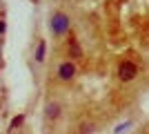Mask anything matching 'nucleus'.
I'll list each match as a JSON object with an SVG mask.
<instances>
[{
	"mask_svg": "<svg viewBox=\"0 0 149 134\" xmlns=\"http://www.w3.org/2000/svg\"><path fill=\"white\" fill-rule=\"evenodd\" d=\"M69 56H74V58H80V56H82L80 45L76 43V40H71V43H69Z\"/></svg>",
	"mask_w": 149,
	"mask_h": 134,
	"instance_id": "20e7f679",
	"label": "nucleus"
},
{
	"mask_svg": "<svg viewBox=\"0 0 149 134\" xmlns=\"http://www.w3.org/2000/svg\"><path fill=\"white\" fill-rule=\"evenodd\" d=\"M36 60H45V40L38 43V49H36Z\"/></svg>",
	"mask_w": 149,
	"mask_h": 134,
	"instance_id": "423d86ee",
	"label": "nucleus"
},
{
	"mask_svg": "<svg viewBox=\"0 0 149 134\" xmlns=\"http://www.w3.org/2000/svg\"><path fill=\"white\" fill-rule=\"evenodd\" d=\"M136 74H138L136 65H134V63H129V60H125V63L118 67V76H120V81H125V83L134 81V78H136Z\"/></svg>",
	"mask_w": 149,
	"mask_h": 134,
	"instance_id": "f257e3e1",
	"label": "nucleus"
},
{
	"mask_svg": "<svg viewBox=\"0 0 149 134\" xmlns=\"http://www.w3.org/2000/svg\"><path fill=\"white\" fill-rule=\"evenodd\" d=\"M60 114V107H58V105H47V116H49V119H56V116Z\"/></svg>",
	"mask_w": 149,
	"mask_h": 134,
	"instance_id": "39448f33",
	"label": "nucleus"
},
{
	"mask_svg": "<svg viewBox=\"0 0 149 134\" xmlns=\"http://www.w3.org/2000/svg\"><path fill=\"white\" fill-rule=\"evenodd\" d=\"M0 34H5V22L0 20Z\"/></svg>",
	"mask_w": 149,
	"mask_h": 134,
	"instance_id": "6e6552de",
	"label": "nucleus"
},
{
	"mask_svg": "<svg viewBox=\"0 0 149 134\" xmlns=\"http://www.w3.org/2000/svg\"><path fill=\"white\" fill-rule=\"evenodd\" d=\"M74 74H76V67H74L71 63H62L60 69H58V76H60L62 81H71V78H74Z\"/></svg>",
	"mask_w": 149,
	"mask_h": 134,
	"instance_id": "7ed1b4c3",
	"label": "nucleus"
},
{
	"mask_svg": "<svg viewBox=\"0 0 149 134\" xmlns=\"http://www.w3.org/2000/svg\"><path fill=\"white\" fill-rule=\"evenodd\" d=\"M69 29V18L65 13H56L54 18H51V32L54 34H65Z\"/></svg>",
	"mask_w": 149,
	"mask_h": 134,
	"instance_id": "f03ea898",
	"label": "nucleus"
},
{
	"mask_svg": "<svg viewBox=\"0 0 149 134\" xmlns=\"http://www.w3.org/2000/svg\"><path fill=\"white\" fill-rule=\"evenodd\" d=\"M22 121H25V116H22V114H20V116H16V119L11 121V125H9V132H16V128H18V125H20Z\"/></svg>",
	"mask_w": 149,
	"mask_h": 134,
	"instance_id": "0eeeda50",
	"label": "nucleus"
}]
</instances>
